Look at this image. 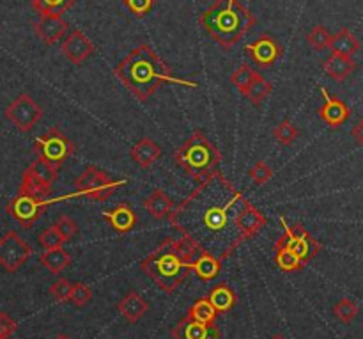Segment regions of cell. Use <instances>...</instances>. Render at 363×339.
<instances>
[{"label":"cell","instance_id":"8992f818","mask_svg":"<svg viewBox=\"0 0 363 339\" xmlns=\"http://www.w3.org/2000/svg\"><path fill=\"white\" fill-rule=\"evenodd\" d=\"M123 185H126V180H112L105 171L98 169L96 166H87L74 180L78 195H87L92 201L99 203L108 201L113 192Z\"/></svg>","mask_w":363,"mask_h":339},{"label":"cell","instance_id":"ba28073f","mask_svg":"<svg viewBox=\"0 0 363 339\" xmlns=\"http://www.w3.org/2000/svg\"><path fill=\"white\" fill-rule=\"evenodd\" d=\"M57 171L59 169L55 166H52L50 162L38 156L21 174V183L18 190L28 192V194L41 199L50 198L53 190V183L57 181V176H59Z\"/></svg>","mask_w":363,"mask_h":339},{"label":"cell","instance_id":"44dd1931","mask_svg":"<svg viewBox=\"0 0 363 339\" xmlns=\"http://www.w3.org/2000/svg\"><path fill=\"white\" fill-rule=\"evenodd\" d=\"M130 156L138 167L149 169V167L162 156V148H160L151 137H142L140 141L135 142L133 148L130 149Z\"/></svg>","mask_w":363,"mask_h":339},{"label":"cell","instance_id":"f35d334b","mask_svg":"<svg viewBox=\"0 0 363 339\" xmlns=\"http://www.w3.org/2000/svg\"><path fill=\"white\" fill-rule=\"evenodd\" d=\"M250 178L254 183L257 185H266L273 178V169L266 162L259 160L257 163H254V167L250 169Z\"/></svg>","mask_w":363,"mask_h":339},{"label":"cell","instance_id":"f6af8a7d","mask_svg":"<svg viewBox=\"0 0 363 339\" xmlns=\"http://www.w3.org/2000/svg\"><path fill=\"white\" fill-rule=\"evenodd\" d=\"M55 339H71V338H67V336H64V334H60V336H57Z\"/></svg>","mask_w":363,"mask_h":339},{"label":"cell","instance_id":"cb8c5ba5","mask_svg":"<svg viewBox=\"0 0 363 339\" xmlns=\"http://www.w3.org/2000/svg\"><path fill=\"white\" fill-rule=\"evenodd\" d=\"M222 259H218L216 256L209 254V252H201L191 263V270L201 281H213L222 272Z\"/></svg>","mask_w":363,"mask_h":339},{"label":"cell","instance_id":"484cf974","mask_svg":"<svg viewBox=\"0 0 363 339\" xmlns=\"http://www.w3.org/2000/svg\"><path fill=\"white\" fill-rule=\"evenodd\" d=\"M360 41H358V38L350 28H340L337 34H333L330 50H332V53H337V55L353 57L360 50Z\"/></svg>","mask_w":363,"mask_h":339},{"label":"cell","instance_id":"9a60e30c","mask_svg":"<svg viewBox=\"0 0 363 339\" xmlns=\"http://www.w3.org/2000/svg\"><path fill=\"white\" fill-rule=\"evenodd\" d=\"M321 95L323 98H325V103H323V107L319 109V116H321V119L325 121L330 128L342 127L351 116L350 107H347L339 96L330 95L325 87H321Z\"/></svg>","mask_w":363,"mask_h":339},{"label":"cell","instance_id":"603a6c76","mask_svg":"<svg viewBox=\"0 0 363 339\" xmlns=\"http://www.w3.org/2000/svg\"><path fill=\"white\" fill-rule=\"evenodd\" d=\"M323 70H325V73L328 75L332 80L344 82L354 70H357V63H354L351 57L332 53V55L323 63Z\"/></svg>","mask_w":363,"mask_h":339},{"label":"cell","instance_id":"4dcf8cb0","mask_svg":"<svg viewBox=\"0 0 363 339\" xmlns=\"http://www.w3.org/2000/svg\"><path fill=\"white\" fill-rule=\"evenodd\" d=\"M273 92V84L269 80H266L261 73H257L255 77L254 84L250 85V89L247 91V99L252 103L254 107H259L269 95Z\"/></svg>","mask_w":363,"mask_h":339},{"label":"cell","instance_id":"30bf717a","mask_svg":"<svg viewBox=\"0 0 363 339\" xmlns=\"http://www.w3.org/2000/svg\"><path fill=\"white\" fill-rule=\"evenodd\" d=\"M43 114L45 112H43L41 107L35 103V99L32 98L30 95H27V92H21L16 99H13V102L9 103V107L6 109L4 116H6V119L9 121L16 130L27 134V131H30L32 128L41 121Z\"/></svg>","mask_w":363,"mask_h":339},{"label":"cell","instance_id":"f546056e","mask_svg":"<svg viewBox=\"0 0 363 339\" xmlns=\"http://www.w3.org/2000/svg\"><path fill=\"white\" fill-rule=\"evenodd\" d=\"M275 263L282 272L287 274L301 272L305 269V263L293 251L286 247H279V245H275Z\"/></svg>","mask_w":363,"mask_h":339},{"label":"cell","instance_id":"7bdbcfd3","mask_svg":"<svg viewBox=\"0 0 363 339\" xmlns=\"http://www.w3.org/2000/svg\"><path fill=\"white\" fill-rule=\"evenodd\" d=\"M351 135H353V139L358 142V144L363 146V117L357 124H354L353 130H351Z\"/></svg>","mask_w":363,"mask_h":339},{"label":"cell","instance_id":"e575fe53","mask_svg":"<svg viewBox=\"0 0 363 339\" xmlns=\"http://www.w3.org/2000/svg\"><path fill=\"white\" fill-rule=\"evenodd\" d=\"M360 313V308H358L357 302H353L351 298H342V301L337 302L333 306V315L340 320L342 323H351Z\"/></svg>","mask_w":363,"mask_h":339},{"label":"cell","instance_id":"ee69618b","mask_svg":"<svg viewBox=\"0 0 363 339\" xmlns=\"http://www.w3.org/2000/svg\"><path fill=\"white\" fill-rule=\"evenodd\" d=\"M269 339H286L282 336V334H277V336H273V338H269Z\"/></svg>","mask_w":363,"mask_h":339},{"label":"cell","instance_id":"d6986e66","mask_svg":"<svg viewBox=\"0 0 363 339\" xmlns=\"http://www.w3.org/2000/svg\"><path fill=\"white\" fill-rule=\"evenodd\" d=\"M103 219H105L106 222H108V226L119 235L130 233L138 222L137 213H135V210L131 208L128 203H121L116 208L105 210V212H103Z\"/></svg>","mask_w":363,"mask_h":339},{"label":"cell","instance_id":"7c38bea8","mask_svg":"<svg viewBox=\"0 0 363 339\" xmlns=\"http://www.w3.org/2000/svg\"><path fill=\"white\" fill-rule=\"evenodd\" d=\"M46 205H48L46 199L35 198V195L28 194V192L18 190L16 198L11 199L9 205H7V213L18 224H21L25 230H28V227H32L41 219V215L46 210Z\"/></svg>","mask_w":363,"mask_h":339},{"label":"cell","instance_id":"5b68a950","mask_svg":"<svg viewBox=\"0 0 363 339\" xmlns=\"http://www.w3.org/2000/svg\"><path fill=\"white\" fill-rule=\"evenodd\" d=\"M174 162L194 181L201 183L211 176L222 160L218 148L206 137L202 130H195L172 155Z\"/></svg>","mask_w":363,"mask_h":339},{"label":"cell","instance_id":"2e32d148","mask_svg":"<svg viewBox=\"0 0 363 339\" xmlns=\"http://www.w3.org/2000/svg\"><path fill=\"white\" fill-rule=\"evenodd\" d=\"M174 339H220V329L216 325H206V323L195 322V320L184 316L176 327L170 330Z\"/></svg>","mask_w":363,"mask_h":339},{"label":"cell","instance_id":"ac0fdd59","mask_svg":"<svg viewBox=\"0 0 363 339\" xmlns=\"http://www.w3.org/2000/svg\"><path fill=\"white\" fill-rule=\"evenodd\" d=\"M34 31L46 46H52L66 34L67 23L55 14H45V16H39V20L34 23Z\"/></svg>","mask_w":363,"mask_h":339},{"label":"cell","instance_id":"7a4b0ae2","mask_svg":"<svg viewBox=\"0 0 363 339\" xmlns=\"http://www.w3.org/2000/svg\"><path fill=\"white\" fill-rule=\"evenodd\" d=\"M117 80L138 99L147 102L163 84H177L184 87H199L197 82L183 80L174 77V71L169 64L163 63L162 57L147 45L142 43L131 50L113 70Z\"/></svg>","mask_w":363,"mask_h":339},{"label":"cell","instance_id":"b9f144b4","mask_svg":"<svg viewBox=\"0 0 363 339\" xmlns=\"http://www.w3.org/2000/svg\"><path fill=\"white\" fill-rule=\"evenodd\" d=\"M16 322L6 313H0V339H9L16 333Z\"/></svg>","mask_w":363,"mask_h":339},{"label":"cell","instance_id":"5bb4252c","mask_svg":"<svg viewBox=\"0 0 363 339\" xmlns=\"http://www.w3.org/2000/svg\"><path fill=\"white\" fill-rule=\"evenodd\" d=\"M247 53L259 68H272L282 55V46L268 34H262L252 45H247Z\"/></svg>","mask_w":363,"mask_h":339},{"label":"cell","instance_id":"e0dca14e","mask_svg":"<svg viewBox=\"0 0 363 339\" xmlns=\"http://www.w3.org/2000/svg\"><path fill=\"white\" fill-rule=\"evenodd\" d=\"M266 222H268V219L264 217V213H262L261 210L255 208V206L247 199V203H245L243 210H241L240 213V219H238V230H240L243 242L257 237V235L261 233L262 227L266 226Z\"/></svg>","mask_w":363,"mask_h":339},{"label":"cell","instance_id":"1f68e13d","mask_svg":"<svg viewBox=\"0 0 363 339\" xmlns=\"http://www.w3.org/2000/svg\"><path fill=\"white\" fill-rule=\"evenodd\" d=\"M255 77H257V71H254V68H252L250 64H241V66L230 75V84L245 96L248 89H250V85L254 84Z\"/></svg>","mask_w":363,"mask_h":339},{"label":"cell","instance_id":"83f0119b","mask_svg":"<svg viewBox=\"0 0 363 339\" xmlns=\"http://www.w3.org/2000/svg\"><path fill=\"white\" fill-rule=\"evenodd\" d=\"M186 316L188 318L195 320V322L206 323V325H215L218 313H216V309L213 308L211 302L208 301V297H204V298H199L197 302L191 304V308L186 311Z\"/></svg>","mask_w":363,"mask_h":339},{"label":"cell","instance_id":"d590c367","mask_svg":"<svg viewBox=\"0 0 363 339\" xmlns=\"http://www.w3.org/2000/svg\"><path fill=\"white\" fill-rule=\"evenodd\" d=\"M38 242L39 245H41L45 251H50V249H57V247H62L64 244H66V238L60 235L59 227L53 224L52 227H48V230L43 231L41 235L38 237Z\"/></svg>","mask_w":363,"mask_h":339},{"label":"cell","instance_id":"f1b7e54d","mask_svg":"<svg viewBox=\"0 0 363 339\" xmlns=\"http://www.w3.org/2000/svg\"><path fill=\"white\" fill-rule=\"evenodd\" d=\"M77 2L78 0H30V6L34 7L35 13H39V16H45V14L60 16L77 6Z\"/></svg>","mask_w":363,"mask_h":339},{"label":"cell","instance_id":"836d02e7","mask_svg":"<svg viewBox=\"0 0 363 339\" xmlns=\"http://www.w3.org/2000/svg\"><path fill=\"white\" fill-rule=\"evenodd\" d=\"M298 135H300V131H298V128L291 123V119H284L282 123H279L273 128V137H275V141L282 146L293 144L298 139Z\"/></svg>","mask_w":363,"mask_h":339},{"label":"cell","instance_id":"74e56055","mask_svg":"<svg viewBox=\"0 0 363 339\" xmlns=\"http://www.w3.org/2000/svg\"><path fill=\"white\" fill-rule=\"evenodd\" d=\"M92 301V290L84 283H73V290H71L69 302L74 308H85L89 302Z\"/></svg>","mask_w":363,"mask_h":339},{"label":"cell","instance_id":"60d3db41","mask_svg":"<svg viewBox=\"0 0 363 339\" xmlns=\"http://www.w3.org/2000/svg\"><path fill=\"white\" fill-rule=\"evenodd\" d=\"M55 226L59 227L60 235H62V237L66 238V242H69L71 238H73L74 235L78 233V224L74 222V220L71 219V217H67V215H60L59 220H57V222H55Z\"/></svg>","mask_w":363,"mask_h":339},{"label":"cell","instance_id":"6da1fadb","mask_svg":"<svg viewBox=\"0 0 363 339\" xmlns=\"http://www.w3.org/2000/svg\"><path fill=\"white\" fill-rule=\"evenodd\" d=\"M245 203L243 192L216 169L172 210L169 222L195 251L225 262L243 244L238 219Z\"/></svg>","mask_w":363,"mask_h":339},{"label":"cell","instance_id":"ffe728a7","mask_svg":"<svg viewBox=\"0 0 363 339\" xmlns=\"http://www.w3.org/2000/svg\"><path fill=\"white\" fill-rule=\"evenodd\" d=\"M117 311L128 323H137L149 311V302L138 291H130L117 304Z\"/></svg>","mask_w":363,"mask_h":339},{"label":"cell","instance_id":"9c48e42d","mask_svg":"<svg viewBox=\"0 0 363 339\" xmlns=\"http://www.w3.org/2000/svg\"><path fill=\"white\" fill-rule=\"evenodd\" d=\"M34 151L39 158L46 160L59 169L69 156H73L74 144L57 127L50 128L45 135L35 139Z\"/></svg>","mask_w":363,"mask_h":339},{"label":"cell","instance_id":"3957f363","mask_svg":"<svg viewBox=\"0 0 363 339\" xmlns=\"http://www.w3.org/2000/svg\"><path fill=\"white\" fill-rule=\"evenodd\" d=\"M201 252L195 251L188 242L165 238L155 251L140 262V270L155 281L156 286L165 294H174L188 279L191 263Z\"/></svg>","mask_w":363,"mask_h":339},{"label":"cell","instance_id":"d6a6232c","mask_svg":"<svg viewBox=\"0 0 363 339\" xmlns=\"http://www.w3.org/2000/svg\"><path fill=\"white\" fill-rule=\"evenodd\" d=\"M332 38L333 34H330L328 28L325 25H315V27L311 28V32L307 34V43L311 48L318 50H328L330 45H332Z\"/></svg>","mask_w":363,"mask_h":339},{"label":"cell","instance_id":"ab89813d","mask_svg":"<svg viewBox=\"0 0 363 339\" xmlns=\"http://www.w3.org/2000/svg\"><path fill=\"white\" fill-rule=\"evenodd\" d=\"M124 6L137 18H144L155 7V0H124Z\"/></svg>","mask_w":363,"mask_h":339},{"label":"cell","instance_id":"4316f807","mask_svg":"<svg viewBox=\"0 0 363 339\" xmlns=\"http://www.w3.org/2000/svg\"><path fill=\"white\" fill-rule=\"evenodd\" d=\"M39 263L48 270L50 274H60L71 265V256L69 252L64 251V247L50 249L39 256Z\"/></svg>","mask_w":363,"mask_h":339},{"label":"cell","instance_id":"d4e9b609","mask_svg":"<svg viewBox=\"0 0 363 339\" xmlns=\"http://www.w3.org/2000/svg\"><path fill=\"white\" fill-rule=\"evenodd\" d=\"M208 301L211 302L213 308L216 309L218 315H223V313H229L230 309L236 308L238 297L236 291L225 283L216 284L215 288H211V291L208 294Z\"/></svg>","mask_w":363,"mask_h":339},{"label":"cell","instance_id":"8fae6325","mask_svg":"<svg viewBox=\"0 0 363 339\" xmlns=\"http://www.w3.org/2000/svg\"><path fill=\"white\" fill-rule=\"evenodd\" d=\"M32 256V247L16 233V231H7L0 238V267L6 272L14 274L27 263Z\"/></svg>","mask_w":363,"mask_h":339},{"label":"cell","instance_id":"4fadbf2b","mask_svg":"<svg viewBox=\"0 0 363 339\" xmlns=\"http://www.w3.org/2000/svg\"><path fill=\"white\" fill-rule=\"evenodd\" d=\"M60 52L71 64L80 66L96 52V48L94 43L89 39V36L84 34L80 28H77V31H73L64 39V43L60 45Z\"/></svg>","mask_w":363,"mask_h":339},{"label":"cell","instance_id":"7402d4cb","mask_svg":"<svg viewBox=\"0 0 363 339\" xmlns=\"http://www.w3.org/2000/svg\"><path fill=\"white\" fill-rule=\"evenodd\" d=\"M144 208L149 215L155 220H163L172 213L174 201L162 190V188H155L147 198L144 199Z\"/></svg>","mask_w":363,"mask_h":339},{"label":"cell","instance_id":"52a82bcc","mask_svg":"<svg viewBox=\"0 0 363 339\" xmlns=\"http://www.w3.org/2000/svg\"><path fill=\"white\" fill-rule=\"evenodd\" d=\"M280 224H282L286 230H284L282 237L275 242V245L293 251L305 265L311 263L312 259L319 254V251H321V244L305 230L303 224L296 222L293 224V226H289L286 217H280Z\"/></svg>","mask_w":363,"mask_h":339},{"label":"cell","instance_id":"277c9868","mask_svg":"<svg viewBox=\"0 0 363 339\" xmlns=\"http://www.w3.org/2000/svg\"><path fill=\"white\" fill-rule=\"evenodd\" d=\"M204 31L222 48L230 50L255 25V16L240 0H215L199 18Z\"/></svg>","mask_w":363,"mask_h":339},{"label":"cell","instance_id":"8d00e7d4","mask_svg":"<svg viewBox=\"0 0 363 339\" xmlns=\"http://www.w3.org/2000/svg\"><path fill=\"white\" fill-rule=\"evenodd\" d=\"M71 290H73V283H69L67 279L60 277V279H57L55 283L50 286V297H52L57 304H66V302H69Z\"/></svg>","mask_w":363,"mask_h":339}]
</instances>
